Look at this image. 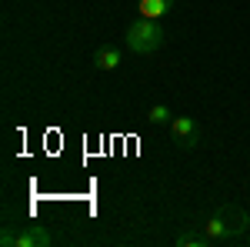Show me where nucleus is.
I'll use <instances>...</instances> for the list:
<instances>
[{
    "label": "nucleus",
    "mask_w": 250,
    "mask_h": 247,
    "mask_svg": "<svg viewBox=\"0 0 250 247\" xmlns=\"http://www.w3.org/2000/svg\"><path fill=\"white\" fill-rule=\"evenodd\" d=\"M247 244H250V230H247Z\"/></svg>",
    "instance_id": "10"
},
{
    "label": "nucleus",
    "mask_w": 250,
    "mask_h": 247,
    "mask_svg": "<svg viewBox=\"0 0 250 247\" xmlns=\"http://www.w3.org/2000/svg\"><path fill=\"white\" fill-rule=\"evenodd\" d=\"M247 227H250V217L244 207H233V204H224V207H217L207 217V224H204V237H207V244H233V241H240V237H247Z\"/></svg>",
    "instance_id": "1"
},
{
    "label": "nucleus",
    "mask_w": 250,
    "mask_h": 247,
    "mask_svg": "<svg viewBox=\"0 0 250 247\" xmlns=\"http://www.w3.org/2000/svg\"><path fill=\"white\" fill-rule=\"evenodd\" d=\"M124 37H127V50H134V54H140V57H147V54H154V50L164 47L167 34H164L160 20L137 17L134 23H127V34H124Z\"/></svg>",
    "instance_id": "2"
},
{
    "label": "nucleus",
    "mask_w": 250,
    "mask_h": 247,
    "mask_svg": "<svg viewBox=\"0 0 250 247\" xmlns=\"http://www.w3.org/2000/svg\"><path fill=\"white\" fill-rule=\"evenodd\" d=\"M50 241H54V237H50V230L43 227V224H23V227L17 230L14 247H47Z\"/></svg>",
    "instance_id": "4"
},
{
    "label": "nucleus",
    "mask_w": 250,
    "mask_h": 247,
    "mask_svg": "<svg viewBox=\"0 0 250 247\" xmlns=\"http://www.w3.org/2000/svg\"><path fill=\"white\" fill-rule=\"evenodd\" d=\"M177 0H137V17L147 20H160L164 14H170Z\"/></svg>",
    "instance_id": "6"
},
{
    "label": "nucleus",
    "mask_w": 250,
    "mask_h": 247,
    "mask_svg": "<svg viewBox=\"0 0 250 247\" xmlns=\"http://www.w3.org/2000/svg\"><path fill=\"white\" fill-rule=\"evenodd\" d=\"M170 137H173L177 147L190 151V147L200 144V127H197L193 117H173V120H170Z\"/></svg>",
    "instance_id": "3"
},
{
    "label": "nucleus",
    "mask_w": 250,
    "mask_h": 247,
    "mask_svg": "<svg viewBox=\"0 0 250 247\" xmlns=\"http://www.w3.org/2000/svg\"><path fill=\"white\" fill-rule=\"evenodd\" d=\"M120 64H124V50H120V47L104 44V47H97V50H94V67H97V70H117Z\"/></svg>",
    "instance_id": "5"
},
{
    "label": "nucleus",
    "mask_w": 250,
    "mask_h": 247,
    "mask_svg": "<svg viewBox=\"0 0 250 247\" xmlns=\"http://www.w3.org/2000/svg\"><path fill=\"white\" fill-rule=\"evenodd\" d=\"M177 247H207V237H204V230H200V234L180 230V234H177Z\"/></svg>",
    "instance_id": "8"
},
{
    "label": "nucleus",
    "mask_w": 250,
    "mask_h": 247,
    "mask_svg": "<svg viewBox=\"0 0 250 247\" xmlns=\"http://www.w3.org/2000/svg\"><path fill=\"white\" fill-rule=\"evenodd\" d=\"M173 117H177V114H173L167 104H154V107L147 111V124H167V127H170Z\"/></svg>",
    "instance_id": "7"
},
{
    "label": "nucleus",
    "mask_w": 250,
    "mask_h": 247,
    "mask_svg": "<svg viewBox=\"0 0 250 247\" xmlns=\"http://www.w3.org/2000/svg\"><path fill=\"white\" fill-rule=\"evenodd\" d=\"M14 241H17V230L7 224V227H3V234H0V244H3V247H14Z\"/></svg>",
    "instance_id": "9"
}]
</instances>
